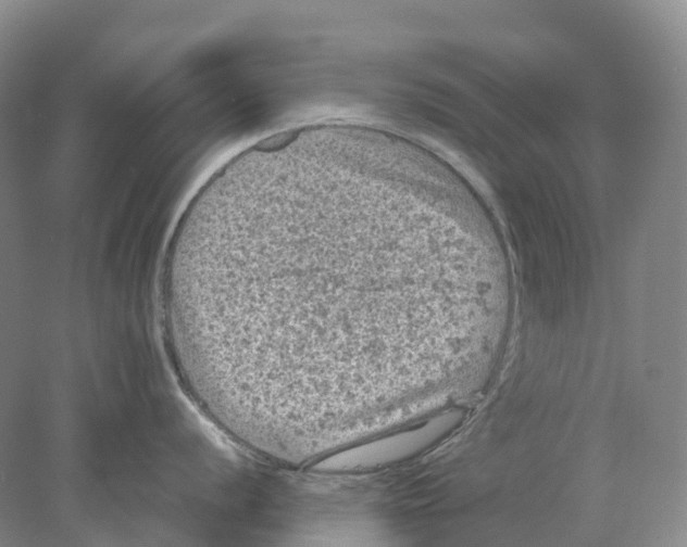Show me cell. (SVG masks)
Wrapping results in <instances>:
<instances>
[{"label":"cell","mask_w":687,"mask_h":547,"mask_svg":"<svg viewBox=\"0 0 687 547\" xmlns=\"http://www.w3.org/2000/svg\"><path fill=\"white\" fill-rule=\"evenodd\" d=\"M433 229L391 163L333 149L230 160L168 244L162 297L209 390L253 407L362 389L396 355Z\"/></svg>","instance_id":"cell-1"},{"label":"cell","mask_w":687,"mask_h":547,"mask_svg":"<svg viewBox=\"0 0 687 547\" xmlns=\"http://www.w3.org/2000/svg\"><path fill=\"white\" fill-rule=\"evenodd\" d=\"M453 422L450 417H440L416 430L342 450L317 463L324 471L351 470L391 462L408 457L434 441L446 424Z\"/></svg>","instance_id":"cell-2"}]
</instances>
